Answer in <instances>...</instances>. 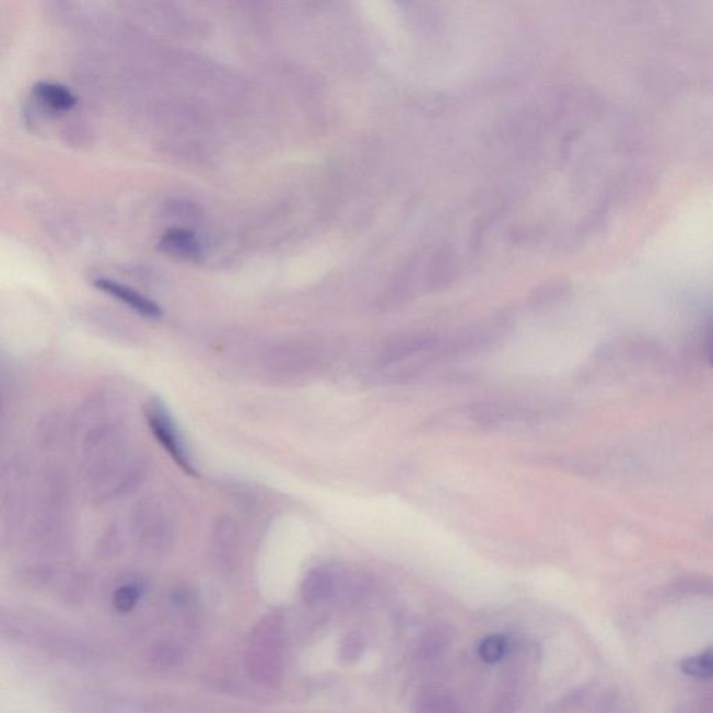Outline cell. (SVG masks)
Listing matches in <instances>:
<instances>
[{"label": "cell", "instance_id": "1", "mask_svg": "<svg viewBox=\"0 0 713 713\" xmlns=\"http://www.w3.org/2000/svg\"><path fill=\"white\" fill-rule=\"evenodd\" d=\"M147 422L152 435L171 456L177 467L187 476L197 477L198 471L192 460L191 453L180 430L173 419L170 409L160 399H152L147 406Z\"/></svg>", "mask_w": 713, "mask_h": 713}, {"label": "cell", "instance_id": "2", "mask_svg": "<svg viewBox=\"0 0 713 713\" xmlns=\"http://www.w3.org/2000/svg\"><path fill=\"white\" fill-rule=\"evenodd\" d=\"M435 338L428 334H405L397 335L394 339L386 341L379 351V365L389 366L401 361L410 360L421 351L432 349Z\"/></svg>", "mask_w": 713, "mask_h": 713}, {"label": "cell", "instance_id": "3", "mask_svg": "<svg viewBox=\"0 0 713 713\" xmlns=\"http://www.w3.org/2000/svg\"><path fill=\"white\" fill-rule=\"evenodd\" d=\"M137 511V533L141 535L142 539H150V541H162V539L170 538L175 531L173 527V517L170 509L162 506L161 503L144 502Z\"/></svg>", "mask_w": 713, "mask_h": 713}, {"label": "cell", "instance_id": "4", "mask_svg": "<svg viewBox=\"0 0 713 713\" xmlns=\"http://www.w3.org/2000/svg\"><path fill=\"white\" fill-rule=\"evenodd\" d=\"M539 412L529 407L512 404H481L472 406L470 417L483 426H499L507 422L531 421Z\"/></svg>", "mask_w": 713, "mask_h": 713}, {"label": "cell", "instance_id": "5", "mask_svg": "<svg viewBox=\"0 0 713 713\" xmlns=\"http://www.w3.org/2000/svg\"><path fill=\"white\" fill-rule=\"evenodd\" d=\"M94 287L101 292L112 295L116 300H119L120 303L127 305L131 309H135L136 313L142 315V317L150 319H160L162 317V309L160 305L155 302H152L151 299L145 297L144 294L137 292L136 289L127 287V284H121L116 282V280H110L106 278L96 279Z\"/></svg>", "mask_w": 713, "mask_h": 713}, {"label": "cell", "instance_id": "6", "mask_svg": "<svg viewBox=\"0 0 713 713\" xmlns=\"http://www.w3.org/2000/svg\"><path fill=\"white\" fill-rule=\"evenodd\" d=\"M160 247L172 256L186 259L198 258L201 254V244L196 234L180 227H173L163 233Z\"/></svg>", "mask_w": 713, "mask_h": 713}, {"label": "cell", "instance_id": "7", "mask_svg": "<svg viewBox=\"0 0 713 713\" xmlns=\"http://www.w3.org/2000/svg\"><path fill=\"white\" fill-rule=\"evenodd\" d=\"M33 94L40 105L52 112H66L75 105V96L68 86L39 81L33 86Z\"/></svg>", "mask_w": 713, "mask_h": 713}, {"label": "cell", "instance_id": "8", "mask_svg": "<svg viewBox=\"0 0 713 713\" xmlns=\"http://www.w3.org/2000/svg\"><path fill=\"white\" fill-rule=\"evenodd\" d=\"M416 713H465L460 704L449 694L441 689L421 690L414 700Z\"/></svg>", "mask_w": 713, "mask_h": 713}, {"label": "cell", "instance_id": "9", "mask_svg": "<svg viewBox=\"0 0 713 713\" xmlns=\"http://www.w3.org/2000/svg\"><path fill=\"white\" fill-rule=\"evenodd\" d=\"M334 588L332 574L325 569H314L304 578L303 598L309 605L323 604L332 595Z\"/></svg>", "mask_w": 713, "mask_h": 713}, {"label": "cell", "instance_id": "10", "mask_svg": "<svg viewBox=\"0 0 713 713\" xmlns=\"http://www.w3.org/2000/svg\"><path fill=\"white\" fill-rule=\"evenodd\" d=\"M680 671L690 679L701 681L713 680V645L690 656H686L680 662Z\"/></svg>", "mask_w": 713, "mask_h": 713}, {"label": "cell", "instance_id": "11", "mask_svg": "<svg viewBox=\"0 0 713 713\" xmlns=\"http://www.w3.org/2000/svg\"><path fill=\"white\" fill-rule=\"evenodd\" d=\"M509 644L506 636L502 634H491L486 636L478 648V654L482 662L488 665H495L506 656Z\"/></svg>", "mask_w": 713, "mask_h": 713}, {"label": "cell", "instance_id": "12", "mask_svg": "<svg viewBox=\"0 0 713 713\" xmlns=\"http://www.w3.org/2000/svg\"><path fill=\"white\" fill-rule=\"evenodd\" d=\"M365 643L363 636L351 633L343 640L340 646V656L346 664H353L364 654Z\"/></svg>", "mask_w": 713, "mask_h": 713}, {"label": "cell", "instance_id": "13", "mask_svg": "<svg viewBox=\"0 0 713 713\" xmlns=\"http://www.w3.org/2000/svg\"><path fill=\"white\" fill-rule=\"evenodd\" d=\"M137 597H139V589L135 585H129L117 593V603L121 606H130L136 603Z\"/></svg>", "mask_w": 713, "mask_h": 713}, {"label": "cell", "instance_id": "14", "mask_svg": "<svg viewBox=\"0 0 713 713\" xmlns=\"http://www.w3.org/2000/svg\"><path fill=\"white\" fill-rule=\"evenodd\" d=\"M710 360H711V363L713 364V332H712L711 339H710Z\"/></svg>", "mask_w": 713, "mask_h": 713}]
</instances>
